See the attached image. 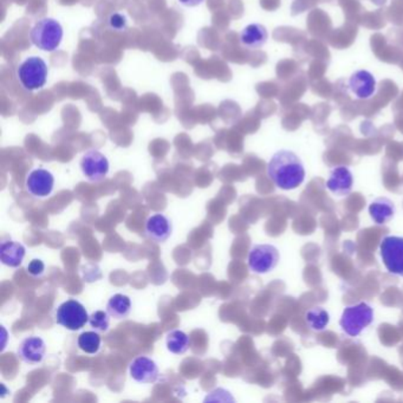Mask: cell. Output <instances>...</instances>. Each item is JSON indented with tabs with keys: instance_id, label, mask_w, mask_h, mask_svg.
Returning <instances> with one entry per match:
<instances>
[{
	"instance_id": "cell-1",
	"label": "cell",
	"mask_w": 403,
	"mask_h": 403,
	"mask_svg": "<svg viewBox=\"0 0 403 403\" xmlns=\"http://www.w3.org/2000/svg\"><path fill=\"white\" fill-rule=\"evenodd\" d=\"M268 178L283 190H296L305 180L304 163L296 153L287 149L275 153L268 165Z\"/></svg>"
},
{
	"instance_id": "cell-2",
	"label": "cell",
	"mask_w": 403,
	"mask_h": 403,
	"mask_svg": "<svg viewBox=\"0 0 403 403\" xmlns=\"http://www.w3.org/2000/svg\"><path fill=\"white\" fill-rule=\"evenodd\" d=\"M63 35L64 31L59 20L44 17L42 20H37L32 26L30 39L31 43L38 47L39 50L54 52L62 43Z\"/></svg>"
},
{
	"instance_id": "cell-3",
	"label": "cell",
	"mask_w": 403,
	"mask_h": 403,
	"mask_svg": "<svg viewBox=\"0 0 403 403\" xmlns=\"http://www.w3.org/2000/svg\"><path fill=\"white\" fill-rule=\"evenodd\" d=\"M47 64L38 56L27 57L17 68V78L26 91H36L44 88L47 84Z\"/></svg>"
},
{
	"instance_id": "cell-4",
	"label": "cell",
	"mask_w": 403,
	"mask_h": 403,
	"mask_svg": "<svg viewBox=\"0 0 403 403\" xmlns=\"http://www.w3.org/2000/svg\"><path fill=\"white\" fill-rule=\"evenodd\" d=\"M374 322V309L368 303L360 302L345 307L342 312L340 326L350 337H357Z\"/></svg>"
},
{
	"instance_id": "cell-5",
	"label": "cell",
	"mask_w": 403,
	"mask_h": 403,
	"mask_svg": "<svg viewBox=\"0 0 403 403\" xmlns=\"http://www.w3.org/2000/svg\"><path fill=\"white\" fill-rule=\"evenodd\" d=\"M89 314L86 307L76 299H68L54 312V319L59 326L70 331H77L89 322Z\"/></svg>"
},
{
	"instance_id": "cell-6",
	"label": "cell",
	"mask_w": 403,
	"mask_h": 403,
	"mask_svg": "<svg viewBox=\"0 0 403 403\" xmlns=\"http://www.w3.org/2000/svg\"><path fill=\"white\" fill-rule=\"evenodd\" d=\"M280 260V250L273 245H254L248 253V268L257 275H266L277 268Z\"/></svg>"
},
{
	"instance_id": "cell-7",
	"label": "cell",
	"mask_w": 403,
	"mask_h": 403,
	"mask_svg": "<svg viewBox=\"0 0 403 403\" xmlns=\"http://www.w3.org/2000/svg\"><path fill=\"white\" fill-rule=\"evenodd\" d=\"M380 254L382 263L389 273L403 277L402 237H384L380 244Z\"/></svg>"
},
{
	"instance_id": "cell-8",
	"label": "cell",
	"mask_w": 403,
	"mask_h": 403,
	"mask_svg": "<svg viewBox=\"0 0 403 403\" xmlns=\"http://www.w3.org/2000/svg\"><path fill=\"white\" fill-rule=\"evenodd\" d=\"M81 171L90 183H101L109 173V161L105 154L96 149H90L82 156Z\"/></svg>"
},
{
	"instance_id": "cell-9",
	"label": "cell",
	"mask_w": 403,
	"mask_h": 403,
	"mask_svg": "<svg viewBox=\"0 0 403 403\" xmlns=\"http://www.w3.org/2000/svg\"><path fill=\"white\" fill-rule=\"evenodd\" d=\"M54 187V176L44 168H36L30 172L25 180V188L35 198H47Z\"/></svg>"
},
{
	"instance_id": "cell-10",
	"label": "cell",
	"mask_w": 403,
	"mask_h": 403,
	"mask_svg": "<svg viewBox=\"0 0 403 403\" xmlns=\"http://www.w3.org/2000/svg\"><path fill=\"white\" fill-rule=\"evenodd\" d=\"M129 374L139 383H155L159 380L160 370L154 360L147 356L136 357L129 365Z\"/></svg>"
},
{
	"instance_id": "cell-11",
	"label": "cell",
	"mask_w": 403,
	"mask_h": 403,
	"mask_svg": "<svg viewBox=\"0 0 403 403\" xmlns=\"http://www.w3.org/2000/svg\"><path fill=\"white\" fill-rule=\"evenodd\" d=\"M47 344L39 336H29L20 342L17 353L26 365H39L45 357Z\"/></svg>"
},
{
	"instance_id": "cell-12",
	"label": "cell",
	"mask_w": 403,
	"mask_h": 403,
	"mask_svg": "<svg viewBox=\"0 0 403 403\" xmlns=\"http://www.w3.org/2000/svg\"><path fill=\"white\" fill-rule=\"evenodd\" d=\"M144 233L151 241L162 244L171 238L173 224L171 219L163 213L153 214L146 221Z\"/></svg>"
},
{
	"instance_id": "cell-13",
	"label": "cell",
	"mask_w": 403,
	"mask_h": 403,
	"mask_svg": "<svg viewBox=\"0 0 403 403\" xmlns=\"http://www.w3.org/2000/svg\"><path fill=\"white\" fill-rule=\"evenodd\" d=\"M349 89L358 100H369L377 93V78L368 70L355 71L349 78Z\"/></svg>"
},
{
	"instance_id": "cell-14",
	"label": "cell",
	"mask_w": 403,
	"mask_h": 403,
	"mask_svg": "<svg viewBox=\"0 0 403 403\" xmlns=\"http://www.w3.org/2000/svg\"><path fill=\"white\" fill-rule=\"evenodd\" d=\"M353 186V175L349 167L338 166L331 169L329 178L326 181V188L331 193L337 197H345L351 192Z\"/></svg>"
},
{
	"instance_id": "cell-15",
	"label": "cell",
	"mask_w": 403,
	"mask_h": 403,
	"mask_svg": "<svg viewBox=\"0 0 403 403\" xmlns=\"http://www.w3.org/2000/svg\"><path fill=\"white\" fill-rule=\"evenodd\" d=\"M26 250L20 241H4L0 245V261L8 268H20L23 263Z\"/></svg>"
},
{
	"instance_id": "cell-16",
	"label": "cell",
	"mask_w": 403,
	"mask_h": 403,
	"mask_svg": "<svg viewBox=\"0 0 403 403\" xmlns=\"http://www.w3.org/2000/svg\"><path fill=\"white\" fill-rule=\"evenodd\" d=\"M268 39V32L266 27L261 24H250L241 32V43L248 49H260L263 47Z\"/></svg>"
},
{
	"instance_id": "cell-17",
	"label": "cell",
	"mask_w": 403,
	"mask_h": 403,
	"mask_svg": "<svg viewBox=\"0 0 403 403\" xmlns=\"http://www.w3.org/2000/svg\"><path fill=\"white\" fill-rule=\"evenodd\" d=\"M369 214L377 225H384L395 215L394 202L388 198H377L369 205Z\"/></svg>"
},
{
	"instance_id": "cell-18",
	"label": "cell",
	"mask_w": 403,
	"mask_h": 403,
	"mask_svg": "<svg viewBox=\"0 0 403 403\" xmlns=\"http://www.w3.org/2000/svg\"><path fill=\"white\" fill-rule=\"evenodd\" d=\"M130 311H132V301L128 296L116 294L112 296L107 303V312L110 314V317L119 321L128 317Z\"/></svg>"
},
{
	"instance_id": "cell-19",
	"label": "cell",
	"mask_w": 403,
	"mask_h": 403,
	"mask_svg": "<svg viewBox=\"0 0 403 403\" xmlns=\"http://www.w3.org/2000/svg\"><path fill=\"white\" fill-rule=\"evenodd\" d=\"M166 345L168 351L174 355H183L190 349V338L183 330H172L167 333Z\"/></svg>"
},
{
	"instance_id": "cell-20",
	"label": "cell",
	"mask_w": 403,
	"mask_h": 403,
	"mask_svg": "<svg viewBox=\"0 0 403 403\" xmlns=\"http://www.w3.org/2000/svg\"><path fill=\"white\" fill-rule=\"evenodd\" d=\"M305 322L307 326L314 331H323L329 326L330 314L326 309L321 307H312L305 314Z\"/></svg>"
},
{
	"instance_id": "cell-21",
	"label": "cell",
	"mask_w": 403,
	"mask_h": 403,
	"mask_svg": "<svg viewBox=\"0 0 403 403\" xmlns=\"http://www.w3.org/2000/svg\"><path fill=\"white\" fill-rule=\"evenodd\" d=\"M78 348L89 355H95L101 348V336L97 331L82 333L77 338Z\"/></svg>"
},
{
	"instance_id": "cell-22",
	"label": "cell",
	"mask_w": 403,
	"mask_h": 403,
	"mask_svg": "<svg viewBox=\"0 0 403 403\" xmlns=\"http://www.w3.org/2000/svg\"><path fill=\"white\" fill-rule=\"evenodd\" d=\"M110 314L107 311L97 310L90 314L89 324L97 333H107L110 326Z\"/></svg>"
},
{
	"instance_id": "cell-23",
	"label": "cell",
	"mask_w": 403,
	"mask_h": 403,
	"mask_svg": "<svg viewBox=\"0 0 403 403\" xmlns=\"http://www.w3.org/2000/svg\"><path fill=\"white\" fill-rule=\"evenodd\" d=\"M108 25L114 31L123 32L128 26V20H127V17L120 12H114L109 16Z\"/></svg>"
},
{
	"instance_id": "cell-24",
	"label": "cell",
	"mask_w": 403,
	"mask_h": 403,
	"mask_svg": "<svg viewBox=\"0 0 403 403\" xmlns=\"http://www.w3.org/2000/svg\"><path fill=\"white\" fill-rule=\"evenodd\" d=\"M26 271L32 277H42L45 271V264L43 260L32 259L27 265Z\"/></svg>"
},
{
	"instance_id": "cell-25",
	"label": "cell",
	"mask_w": 403,
	"mask_h": 403,
	"mask_svg": "<svg viewBox=\"0 0 403 403\" xmlns=\"http://www.w3.org/2000/svg\"><path fill=\"white\" fill-rule=\"evenodd\" d=\"M204 1L205 0H178L180 4L187 6V8H195V6L202 4Z\"/></svg>"
}]
</instances>
